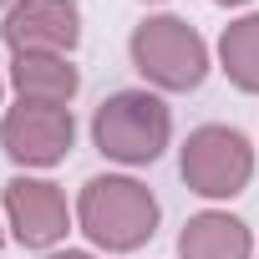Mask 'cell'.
Masks as SVG:
<instances>
[{"label": "cell", "instance_id": "6da1fadb", "mask_svg": "<svg viewBox=\"0 0 259 259\" xmlns=\"http://www.w3.org/2000/svg\"><path fill=\"white\" fill-rule=\"evenodd\" d=\"M76 219L87 229L92 244L112 249V254H127L153 239L158 229V198L138 183V178H92L81 188V203H76Z\"/></svg>", "mask_w": 259, "mask_h": 259}, {"label": "cell", "instance_id": "7a4b0ae2", "mask_svg": "<svg viewBox=\"0 0 259 259\" xmlns=\"http://www.w3.org/2000/svg\"><path fill=\"white\" fill-rule=\"evenodd\" d=\"M168 133H173V117H168V107L153 92H117L92 117L97 153L112 158V163H133V168L153 163L168 148Z\"/></svg>", "mask_w": 259, "mask_h": 259}, {"label": "cell", "instance_id": "3957f363", "mask_svg": "<svg viewBox=\"0 0 259 259\" xmlns=\"http://www.w3.org/2000/svg\"><path fill=\"white\" fill-rule=\"evenodd\" d=\"M133 66L163 92H193L208 76V46L188 21L153 16L133 31Z\"/></svg>", "mask_w": 259, "mask_h": 259}, {"label": "cell", "instance_id": "277c9868", "mask_svg": "<svg viewBox=\"0 0 259 259\" xmlns=\"http://www.w3.org/2000/svg\"><path fill=\"white\" fill-rule=\"evenodd\" d=\"M178 173L193 193L203 198H234L249 188L254 178V148L244 143V133H234V127H198V133H188L183 143V158H178Z\"/></svg>", "mask_w": 259, "mask_h": 259}, {"label": "cell", "instance_id": "5b68a950", "mask_svg": "<svg viewBox=\"0 0 259 259\" xmlns=\"http://www.w3.org/2000/svg\"><path fill=\"white\" fill-rule=\"evenodd\" d=\"M71 138H76V122H71V107H46V102H21L6 112L0 122V148H6L16 163L26 168H51L71 153Z\"/></svg>", "mask_w": 259, "mask_h": 259}, {"label": "cell", "instance_id": "8992f818", "mask_svg": "<svg viewBox=\"0 0 259 259\" xmlns=\"http://www.w3.org/2000/svg\"><path fill=\"white\" fill-rule=\"evenodd\" d=\"M6 46L21 56V51H51V56H66L76 41H81V11L71 0H16L6 26H0Z\"/></svg>", "mask_w": 259, "mask_h": 259}, {"label": "cell", "instance_id": "52a82bcc", "mask_svg": "<svg viewBox=\"0 0 259 259\" xmlns=\"http://www.w3.org/2000/svg\"><path fill=\"white\" fill-rule=\"evenodd\" d=\"M6 219L26 249H46V244L66 239V224H71L61 188L46 178H11L6 183Z\"/></svg>", "mask_w": 259, "mask_h": 259}, {"label": "cell", "instance_id": "ba28073f", "mask_svg": "<svg viewBox=\"0 0 259 259\" xmlns=\"http://www.w3.org/2000/svg\"><path fill=\"white\" fill-rule=\"evenodd\" d=\"M11 81H16L21 102H46V107H66L81 87L76 66L66 56H51V51H21L11 61Z\"/></svg>", "mask_w": 259, "mask_h": 259}, {"label": "cell", "instance_id": "9c48e42d", "mask_svg": "<svg viewBox=\"0 0 259 259\" xmlns=\"http://www.w3.org/2000/svg\"><path fill=\"white\" fill-rule=\"evenodd\" d=\"M249 249H254V239H249L244 219L219 213V208L193 213L183 224V234H178V254L183 259H249Z\"/></svg>", "mask_w": 259, "mask_h": 259}, {"label": "cell", "instance_id": "30bf717a", "mask_svg": "<svg viewBox=\"0 0 259 259\" xmlns=\"http://www.w3.org/2000/svg\"><path fill=\"white\" fill-rule=\"evenodd\" d=\"M219 61L239 92H259V16H244L224 26L219 36Z\"/></svg>", "mask_w": 259, "mask_h": 259}, {"label": "cell", "instance_id": "8fae6325", "mask_svg": "<svg viewBox=\"0 0 259 259\" xmlns=\"http://www.w3.org/2000/svg\"><path fill=\"white\" fill-rule=\"evenodd\" d=\"M46 259H92V254H81V249H66V254H46Z\"/></svg>", "mask_w": 259, "mask_h": 259}, {"label": "cell", "instance_id": "7c38bea8", "mask_svg": "<svg viewBox=\"0 0 259 259\" xmlns=\"http://www.w3.org/2000/svg\"><path fill=\"white\" fill-rule=\"evenodd\" d=\"M219 6H244V0H219Z\"/></svg>", "mask_w": 259, "mask_h": 259}, {"label": "cell", "instance_id": "4fadbf2b", "mask_svg": "<svg viewBox=\"0 0 259 259\" xmlns=\"http://www.w3.org/2000/svg\"><path fill=\"white\" fill-rule=\"evenodd\" d=\"M0 6H11V0H0Z\"/></svg>", "mask_w": 259, "mask_h": 259}]
</instances>
